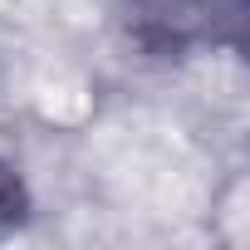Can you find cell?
I'll return each mask as SVG.
<instances>
[{
  "label": "cell",
  "instance_id": "cell-1",
  "mask_svg": "<svg viewBox=\"0 0 250 250\" xmlns=\"http://www.w3.org/2000/svg\"><path fill=\"white\" fill-rule=\"evenodd\" d=\"M20 211H25V196H20V182H15V172L0 162V230L5 226H15L20 221Z\"/></svg>",
  "mask_w": 250,
  "mask_h": 250
}]
</instances>
